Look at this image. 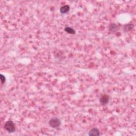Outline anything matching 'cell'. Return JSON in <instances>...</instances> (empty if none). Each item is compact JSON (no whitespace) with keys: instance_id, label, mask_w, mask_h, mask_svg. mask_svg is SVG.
Instances as JSON below:
<instances>
[{"instance_id":"6da1fadb","label":"cell","mask_w":136,"mask_h":136,"mask_svg":"<svg viewBox=\"0 0 136 136\" xmlns=\"http://www.w3.org/2000/svg\"><path fill=\"white\" fill-rule=\"evenodd\" d=\"M4 128L9 133H13L15 131V126L12 121H7L5 122Z\"/></svg>"},{"instance_id":"7a4b0ae2","label":"cell","mask_w":136,"mask_h":136,"mask_svg":"<svg viewBox=\"0 0 136 136\" xmlns=\"http://www.w3.org/2000/svg\"><path fill=\"white\" fill-rule=\"evenodd\" d=\"M49 125L53 128H57L59 127L61 125V121L59 119L57 118H52L49 121Z\"/></svg>"},{"instance_id":"3957f363","label":"cell","mask_w":136,"mask_h":136,"mask_svg":"<svg viewBox=\"0 0 136 136\" xmlns=\"http://www.w3.org/2000/svg\"><path fill=\"white\" fill-rule=\"evenodd\" d=\"M109 100H110V97H109V96L108 95L104 94L100 97V102L102 105H105L107 104L109 102Z\"/></svg>"},{"instance_id":"277c9868","label":"cell","mask_w":136,"mask_h":136,"mask_svg":"<svg viewBox=\"0 0 136 136\" xmlns=\"http://www.w3.org/2000/svg\"><path fill=\"white\" fill-rule=\"evenodd\" d=\"M109 31L112 33H116L119 30V27L115 23H112L109 26Z\"/></svg>"},{"instance_id":"5b68a950","label":"cell","mask_w":136,"mask_h":136,"mask_svg":"<svg viewBox=\"0 0 136 136\" xmlns=\"http://www.w3.org/2000/svg\"><path fill=\"white\" fill-rule=\"evenodd\" d=\"M70 9V7L69 5H63V6H62V7H61L60 9V11L62 14H65V13H67L69 11Z\"/></svg>"},{"instance_id":"8992f818","label":"cell","mask_w":136,"mask_h":136,"mask_svg":"<svg viewBox=\"0 0 136 136\" xmlns=\"http://www.w3.org/2000/svg\"><path fill=\"white\" fill-rule=\"evenodd\" d=\"M88 135H89V136H98L100 135V132L99 130H98V129L93 128L92 129L90 130Z\"/></svg>"},{"instance_id":"52a82bcc","label":"cell","mask_w":136,"mask_h":136,"mask_svg":"<svg viewBox=\"0 0 136 136\" xmlns=\"http://www.w3.org/2000/svg\"><path fill=\"white\" fill-rule=\"evenodd\" d=\"M134 28V25L132 23L127 24V25H126L123 26V29L124 31H129L130 30H132Z\"/></svg>"},{"instance_id":"ba28073f","label":"cell","mask_w":136,"mask_h":136,"mask_svg":"<svg viewBox=\"0 0 136 136\" xmlns=\"http://www.w3.org/2000/svg\"><path fill=\"white\" fill-rule=\"evenodd\" d=\"M64 31L66 32V33L74 35L76 33L75 30H74L73 28L70 27H66L64 28Z\"/></svg>"},{"instance_id":"9c48e42d","label":"cell","mask_w":136,"mask_h":136,"mask_svg":"<svg viewBox=\"0 0 136 136\" xmlns=\"http://www.w3.org/2000/svg\"><path fill=\"white\" fill-rule=\"evenodd\" d=\"M0 78H1L2 84H3L4 83H5V81H6V78H5V76L3 75L2 74H0Z\"/></svg>"}]
</instances>
